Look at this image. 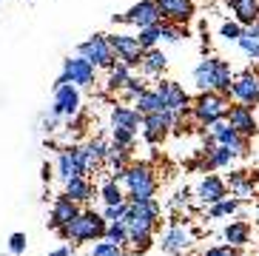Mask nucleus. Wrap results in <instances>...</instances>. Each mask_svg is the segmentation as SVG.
<instances>
[{
  "label": "nucleus",
  "instance_id": "nucleus-21",
  "mask_svg": "<svg viewBox=\"0 0 259 256\" xmlns=\"http://www.w3.org/2000/svg\"><path fill=\"white\" fill-rule=\"evenodd\" d=\"M162 12V23H177V26H185L191 17L197 15V6L194 0H157Z\"/></svg>",
  "mask_w": 259,
  "mask_h": 256
},
{
  "label": "nucleus",
  "instance_id": "nucleus-25",
  "mask_svg": "<svg viewBox=\"0 0 259 256\" xmlns=\"http://www.w3.org/2000/svg\"><path fill=\"white\" fill-rule=\"evenodd\" d=\"M168 68V57L160 46L157 49H148L140 60V74L143 77H162V71Z\"/></svg>",
  "mask_w": 259,
  "mask_h": 256
},
{
  "label": "nucleus",
  "instance_id": "nucleus-46",
  "mask_svg": "<svg viewBox=\"0 0 259 256\" xmlns=\"http://www.w3.org/2000/svg\"><path fill=\"white\" fill-rule=\"evenodd\" d=\"M256 225H259V205H256Z\"/></svg>",
  "mask_w": 259,
  "mask_h": 256
},
{
  "label": "nucleus",
  "instance_id": "nucleus-4",
  "mask_svg": "<svg viewBox=\"0 0 259 256\" xmlns=\"http://www.w3.org/2000/svg\"><path fill=\"white\" fill-rule=\"evenodd\" d=\"M228 111H231V97H225L220 91H199V97L191 103V120L202 128L225 120Z\"/></svg>",
  "mask_w": 259,
  "mask_h": 256
},
{
  "label": "nucleus",
  "instance_id": "nucleus-44",
  "mask_svg": "<svg viewBox=\"0 0 259 256\" xmlns=\"http://www.w3.org/2000/svg\"><path fill=\"white\" fill-rule=\"evenodd\" d=\"M49 256H71V248H69V245H60V248L49 250Z\"/></svg>",
  "mask_w": 259,
  "mask_h": 256
},
{
  "label": "nucleus",
  "instance_id": "nucleus-5",
  "mask_svg": "<svg viewBox=\"0 0 259 256\" xmlns=\"http://www.w3.org/2000/svg\"><path fill=\"white\" fill-rule=\"evenodd\" d=\"M125 199L128 202H148L157 196V177L148 162H131L125 174Z\"/></svg>",
  "mask_w": 259,
  "mask_h": 256
},
{
  "label": "nucleus",
  "instance_id": "nucleus-16",
  "mask_svg": "<svg viewBox=\"0 0 259 256\" xmlns=\"http://www.w3.org/2000/svg\"><path fill=\"white\" fill-rule=\"evenodd\" d=\"M231 100H236L239 106L256 108L259 106V74H253V71H239L234 77Z\"/></svg>",
  "mask_w": 259,
  "mask_h": 256
},
{
  "label": "nucleus",
  "instance_id": "nucleus-17",
  "mask_svg": "<svg viewBox=\"0 0 259 256\" xmlns=\"http://www.w3.org/2000/svg\"><path fill=\"white\" fill-rule=\"evenodd\" d=\"M228 188L231 196L242 199V202H251L256 196V182H259V171H242V168H231L228 174Z\"/></svg>",
  "mask_w": 259,
  "mask_h": 256
},
{
  "label": "nucleus",
  "instance_id": "nucleus-45",
  "mask_svg": "<svg viewBox=\"0 0 259 256\" xmlns=\"http://www.w3.org/2000/svg\"><path fill=\"white\" fill-rule=\"evenodd\" d=\"M40 177H43V182H49L54 177V165H49V162H43V174H40Z\"/></svg>",
  "mask_w": 259,
  "mask_h": 256
},
{
  "label": "nucleus",
  "instance_id": "nucleus-40",
  "mask_svg": "<svg viewBox=\"0 0 259 256\" xmlns=\"http://www.w3.org/2000/svg\"><path fill=\"white\" fill-rule=\"evenodd\" d=\"M89 256H122V248H120V245H114V242L103 239V242H97V245H94Z\"/></svg>",
  "mask_w": 259,
  "mask_h": 256
},
{
  "label": "nucleus",
  "instance_id": "nucleus-43",
  "mask_svg": "<svg viewBox=\"0 0 259 256\" xmlns=\"http://www.w3.org/2000/svg\"><path fill=\"white\" fill-rule=\"evenodd\" d=\"M57 120H60V117H43V131H49V134H52V131H57Z\"/></svg>",
  "mask_w": 259,
  "mask_h": 256
},
{
  "label": "nucleus",
  "instance_id": "nucleus-9",
  "mask_svg": "<svg viewBox=\"0 0 259 256\" xmlns=\"http://www.w3.org/2000/svg\"><path fill=\"white\" fill-rule=\"evenodd\" d=\"M114 23H128L134 29H151V26H160L162 23V12H160V3L157 0H140L125 12V15H114L111 17Z\"/></svg>",
  "mask_w": 259,
  "mask_h": 256
},
{
  "label": "nucleus",
  "instance_id": "nucleus-30",
  "mask_svg": "<svg viewBox=\"0 0 259 256\" xmlns=\"http://www.w3.org/2000/svg\"><path fill=\"white\" fill-rule=\"evenodd\" d=\"M239 49H242L245 57H251V60L259 63V23H253V26H245L242 37H239Z\"/></svg>",
  "mask_w": 259,
  "mask_h": 256
},
{
  "label": "nucleus",
  "instance_id": "nucleus-22",
  "mask_svg": "<svg viewBox=\"0 0 259 256\" xmlns=\"http://www.w3.org/2000/svg\"><path fill=\"white\" fill-rule=\"evenodd\" d=\"M54 174H57L63 182L74 180V177H85L83 165H80V157H77V145H71V148H60V154H57V165H54Z\"/></svg>",
  "mask_w": 259,
  "mask_h": 256
},
{
  "label": "nucleus",
  "instance_id": "nucleus-7",
  "mask_svg": "<svg viewBox=\"0 0 259 256\" xmlns=\"http://www.w3.org/2000/svg\"><path fill=\"white\" fill-rule=\"evenodd\" d=\"M197 242V228L185 222V219H174L171 225L162 231V239H160V248L165 253H174V256H183L194 248Z\"/></svg>",
  "mask_w": 259,
  "mask_h": 256
},
{
  "label": "nucleus",
  "instance_id": "nucleus-32",
  "mask_svg": "<svg viewBox=\"0 0 259 256\" xmlns=\"http://www.w3.org/2000/svg\"><path fill=\"white\" fill-rule=\"evenodd\" d=\"M242 208V199H236V196H228V199H222V202L211 205L205 208V217L208 219H225V217H236Z\"/></svg>",
  "mask_w": 259,
  "mask_h": 256
},
{
  "label": "nucleus",
  "instance_id": "nucleus-1",
  "mask_svg": "<svg viewBox=\"0 0 259 256\" xmlns=\"http://www.w3.org/2000/svg\"><path fill=\"white\" fill-rule=\"evenodd\" d=\"M128 236H131V245L137 253H145L151 248L154 242V231L160 228V217H162V208L157 199H148V202H128Z\"/></svg>",
  "mask_w": 259,
  "mask_h": 256
},
{
  "label": "nucleus",
  "instance_id": "nucleus-41",
  "mask_svg": "<svg viewBox=\"0 0 259 256\" xmlns=\"http://www.w3.org/2000/svg\"><path fill=\"white\" fill-rule=\"evenodd\" d=\"M202 256H239V248H234V245H211L208 250H202Z\"/></svg>",
  "mask_w": 259,
  "mask_h": 256
},
{
  "label": "nucleus",
  "instance_id": "nucleus-18",
  "mask_svg": "<svg viewBox=\"0 0 259 256\" xmlns=\"http://www.w3.org/2000/svg\"><path fill=\"white\" fill-rule=\"evenodd\" d=\"M154 89L160 91V97L165 100L168 111H191V103L194 100H191V94L185 91L183 83H177V80H160Z\"/></svg>",
  "mask_w": 259,
  "mask_h": 256
},
{
  "label": "nucleus",
  "instance_id": "nucleus-2",
  "mask_svg": "<svg viewBox=\"0 0 259 256\" xmlns=\"http://www.w3.org/2000/svg\"><path fill=\"white\" fill-rule=\"evenodd\" d=\"M194 86L199 91H220L225 97H231V89H234V74H231L228 60H220V57H205L194 66Z\"/></svg>",
  "mask_w": 259,
  "mask_h": 256
},
{
  "label": "nucleus",
  "instance_id": "nucleus-35",
  "mask_svg": "<svg viewBox=\"0 0 259 256\" xmlns=\"http://www.w3.org/2000/svg\"><path fill=\"white\" fill-rule=\"evenodd\" d=\"M245 26L239 20H222L220 26V37L225 40V43H239V37H242Z\"/></svg>",
  "mask_w": 259,
  "mask_h": 256
},
{
  "label": "nucleus",
  "instance_id": "nucleus-36",
  "mask_svg": "<svg viewBox=\"0 0 259 256\" xmlns=\"http://www.w3.org/2000/svg\"><path fill=\"white\" fill-rule=\"evenodd\" d=\"M145 91H148V86H145V77H143V74H131V80L125 83V89H122V97L134 103V100H137L140 94H145Z\"/></svg>",
  "mask_w": 259,
  "mask_h": 256
},
{
  "label": "nucleus",
  "instance_id": "nucleus-37",
  "mask_svg": "<svg viewBox=\"0 0 259 256\" xmlns=\"http://www.w3.org/2000/svg\"><path fill=\"white\" fill-rule=\"evenodd\" d=\"M183 37H188V29H185V26H177V23H162V40H160V43L174 46V43H180Z\"/></svg>",
  "mask_w": 259,
  "mask_h": 256
},
{
  "label": "nucleus",
  "instance_id": "nucleus-42",
  "mask_svg": "<svg viewBox=\"0 0 259 256\" xmlns=\"http://www.w3.org/2000/svg\"><path fill=\"white\" fill-rule=\"evenodd\" d=\"M9 253L12 256H23L26 253V234H12L9 236Z\"/></svg>",
  "mask_w": 259,
  "mask_h": 256
},
{
  "label": "nucleus",
  "instance_id": "nucleus-6",
  "mask_svg": "<svg viewBox=\"0 0 259 256\" xmlns=\"http://www.w3.org/2000/svg\"><path fill=\"white\" fill-rule=\"evenodd\" d=\"M143 114L137 108H128V106H114L111 108V120H108V128H111V140L120 145H128L134 148L137 143V134L143 131Z\"/></svg>",
  "mask_w": 259,
  "mask_h": 256
},
{
  "label": "nucleus",
  "instance_id": "nucleus-24",
  "mask_svg": "<svg viewBox=\"0 0 259 256\" xmlns=\"http://www.w3.org/2000/svg\"><path fill=\"white\" fill-rule=\"evenodd\" d=\"M222 242L225 245H234V248H245L248 242H251V225L245 222V219H234L228 225L222 228Z\"/></svg>",
  "mask_w": 259,
  "mask_h": 256
},
{
  "label": "nucleus",
  "instance_id": "nucleus-12",
  "mask_svg": "<svg viewBox=\"0 0 259 256\" xmlns=\"http://www.w3.org/2000/svg\"><path fill=\"white\" fill-rule=\"evenodd\" d=\"M54 97H52V114L54 117H66V120H74L80 114V89L74 83H63V86H52Z\"/></svg>",
  "mask_w": 259,
  "mask_h": 256
},
{
  "label": "nucleus",
  "instance_id": "nucleus-20",
  "mask_svg": "<svg viewBox=\"0 0 259 256\" xmlns=\"http://www.w3.org/2000/svg\"><path fill=\"white\" fill-rule=\"evenodd\" d=\"M80 211H83V208H80V202H74V199L63 191V194L52 202V219H49V228H52V231H60V228L69 225V222Z\"/></svg>",
  "mask_w": 259,
  "mask_h": 256
},
{
  "label": "nucleus",
  "instance_id": "nucleus-13",
  "mask_svg": "<svg viewBox=\"0 0 259 256\" xmlns=\"http://www.w3.org/2000/svg\"><path fill=\"white\" fill-rule=\"evenodd\" d=\"M228 182L217 177V174H205L202 180L194 185V202L202 205V208H211V205L222 202V199H228Z\"/></svg>",
  "mask_w": 259,
  "mask_h": 256
},
{
  "label": "nucleus",
  "instance_id": "nucleus-23",
  "mask_svg": "<svg viewBox=\"0 0 259 256\" xmlns=\"http://www.w3.org/2000/svg\"><path fill=\"white\" fill-rule=\"evenodd\" d=\"M225 120H228L231 128H236V131H239L242 137H248V140L256 134V117H253V108H248V106H239V103L231 106V111H228Z\"/></svg>",
  "mask_w": 259,
  "mask_h": 256
},
{
  "label": "nucleus",
  "instance_id": "nucleus-38",
  "mask_svg": "<svg viewBox=\"0 0 259 256\" xmlns=\"http://www.w3.org/2000/svg\"><path fill=\"white\" fill-rule=\"evenodd\" d=\"M128 202L122 205H103V217H106V222H128Z\"/></svg>",
  "mask_w": 259,
  "mask_h": 256
},
{
  "label": "nucleus",
  "instance_id": "nucleus-33",
  "mask_svg": "<svg viewBox=\"0 0 259 256\" xmlns=\"http://www.w3.org/2000/svg\"><path fill=\"white\" fill-rule=\"evenodd\" d=\"M106 239H108V242H114V245H120V248L131 245V236H128V228H125V222H108Z\"/></svg>",
  "mask_w": 259,
  "mask_h": 256
},
{
  "label": "nucleus",
  "instance_id": "nucleus-10",
  "mask_svg": "<svg viewBox=\"0 0 259 256\" xmlns=\"http://www.w3.org/2000/svg\"><path fill=\"white\" fill-rule=\"evenodd\" d=\"M77 54L85 57L89 63H94L97 68H111L117 63V54H114V46L108 40V34H94V37L83 40L77 46Z\"/></svg>",
  "mask_w": 259,
  "mask_h": 256
},
{
  "label": "nucleus",
  "instance_id": "nucleus-34",
  "mask_svg": "<svg viewBox=\"0 0 259 256\" xmlns=\"http://www.w3.org/2000/svg\"><path fill=\"white\" fill-rule=\"evenodd\" d=\"M137 40H140V46H143L145 52H148V49H157L160 40H162V23L160 26H151V29H140Z\"/></svg>",
  "mask_w": 259,
  "mask_h": 256
},
{
  "label": "nucleus",
  "instance_id": "nucleus-27",
  "mask_svg": "<svg viewBox=\"0 0 259 256\" xmlns=\"http://www.w3.org/2000/svg\"><path fill=\"white\" fill-rule=\"evenodd\" d=\"M63 191H66L74 202H80V205H85V202H92V199H94V185H92L89 177H74V180L63 182Z\"/></svg>",
  "mask_w": 259,
  "mask_h": 256
},
{
  "label": "nucleus",
  "instance_id": "nucleus-8",
  "mask_svg": "<svg viewBox=\"0 0 259 256\" xmlns=\"http://www.w3.org/2000/svg\"><path fill=\"white\" fill-rule=\"evenodd\" d=\"M63 83H74L77 89L94 86L97 83V66L89 63L85 57H80V54L66 57V60H63V71H60V77L54 80V86H63Z\"/></svg>",
  "mask_w": 259,
  "mask_h": 256
},
{
  "label": "nucleus",
  "instance_id": "nucleus-26",
  "mask_svg": "<svg viewBox=\"0 0 259 256\" xmlns=\"http://www.w3.org/2000/svg\"><path fill=\"white\" fill-rule=\"evenodd\" d=\"M225 6L234 12V20H239L242 26L259 23V0H225Z\"/></svg>",
  "mask_w": 259,
  "mask_h": 256
},
{
  "label": "nucleus",
  "instance_id": "nucleus-28",
  "mask_svg": "<svg viewBox=\"0 0 259 256\" xmlns=\"http://www.w3.org/2000/svg\"><path fill=\"white\" fill-rule=\"evenodd\" d=\"M134 108H137L140 114H157V111H168V108H165V100L160 97V91H157V89H148L145 94H140V97L134 100Z\"/></svg>",
  "mask_w": 259,
  "mask_h": 256
},
{
  "label": "nucleus",
  "instance_id": "nucleus-29",
  "mask_svg": "<svg viewBox=\"0 0 259 256\" xmlns=\"http://www.w3.org/2000/svg\"><path fill=\"white\" fill-rule=\"evenodd\" d=\"M128 80H131V66H128V63H122V60H117L114 66L108 68L106 89H108V91H122Z\"/></svg>",
  "mask_w": 259,
  "mask_h": 256
},
{
  "label": "nucleus",
  "instance_id": "nucleus-31",
  "mask_svg": "<svg viewBox=\"0 0 259 256\" xmlns=\"http://www.w3.org/2000/svg\"><path fill=\"white\" fill-rule=\"evenodd\" d=\"M97 194H100V199H103V205H122V202H128L125 194H122V188H120V182L111 180V177H106V180L100 182Z\"/></svg>",
  "mask_w": 259,
  "mask_h": 256
},
{
  "label": "nucleus",
  "instance_id": "nucleus-39",
  "mask_svg": "<svg viewBox=\"0 0 259 256\" xmlns=\"http://www.w3.org/2000/svg\"><path fill=\"white\" fill-rule=\"evenodd\" d=\"M191 199H194V191H188V188L177 191V194L168 199V211H188V208H191Z\"/></svg>",
  "mask_w": 259,
  "mask_h": 256
},
{
  "label": "nucleus",
  "instance_id": "nucleus-15",
  "mask_svg": "<svg viewBox=\"0 0 259 256\" xmlns=\"http://www.w3.org/2000/svg\"><path fill=\"white\" fill-rule=\"evenodd\" d=\"M111 46H114V54L117 60L128 63L131 68H140V60H143L145 49L140 46L137 34H125V31H114V34H108Z\"/></svg>",
  "mask_w": 259,
  "mask_h": 256
},
{
  "label": "nucleus",
  "instance_id": "nucleus-14",
  "mask_svg": "<svg viewBox=\"0 0 259 256\" xmlns=\"http://www.w3.org/2000/svg\"><path fill=\"white\" fill-rule=\"evenodd\" d=\"M143 137L148 145H160L171 131H174V111H157L143 114Z\"/></svg>",
  "mask_w": 259,
  "mask_h": 256
},
{
  "label": "nucleus",
  "instance_id": "nucleus-3",
  "mask_svg": "<svg viewBox=\"0 0 259 256\" xmlns=\"http://www.w3.org/2000/svg\"><path fill=\"white\" fill-rule=\"evenodd\" d=\"M106 228H108V222H106V217L103 214H97V211H80L74 219H71L69 225H63L57 234H60V239H66V242H97V239H106Z\"/></svg>",
  "mask_w": 259,
  "mask_h": 256
},
{
  "label": "nucleus",
  "instance_id": "nucleus-19",
  "mask_svg": "<svg viewBox=\"0 0 259 256\" xmlns=\"http://www.w3.org/2000/svg\"><path fill=\"white\" fill-rule=\"evenodd\" d=\"M236 154L225 145H217L211 137H205V148H202V171H220V168L234 165Z\"/></svg>",
  "mask_w": 259,
  "mask_h": 256
},
{
  "label": "nucleus",
  "instance_id": "nucleus-11",
  "mask_svg": "<svg viewBox=\"0 0 259 256\" xmlns=\"http://www.w3.org/2000/svg\"><path fill=\"white\" fill-rule=\"evenodd\" d=\"M208 137H211L217 145H225V148H231L236 154V157H248L251 154V140L248 137H242L236 128L228 125V120H220V122H211V125L205 128Z\"/></svg>",
  "mask_w": 259,
  "mask_h": 256
}]
</instances>
